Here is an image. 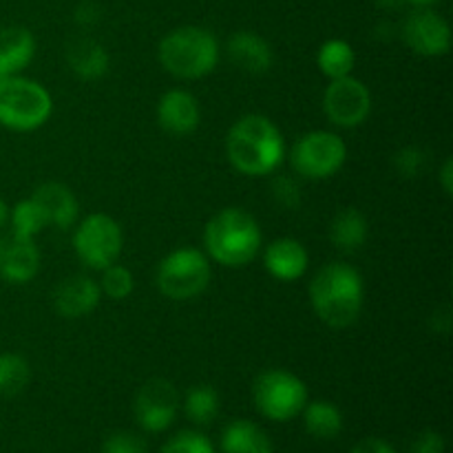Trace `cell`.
<instances>
[{
  "label": "cell",
  "mask_w": 453,
  "mask_h": 453,
  "mask_svg": "<svg viewBox=\"0 0 453 453\" xmlns=\"http://www.w3.org/2000/svg\"><path fill=\"white\" fill-rule=\"evenodd\" d=\"M226 155L234 171L242 175L264 177L281 166L286 157V140L273 119L259 113H248L230 127Z\"/></svg>",
  "instance_id": "obj_1"
},
{
  "label": "cell",
  "mask_w": 453,
  "mask_h": 453,
  "mask_svg": "<svg viewBox=\"0 0 453 453\" xmlns=\"http://www.w3.org/2000/svg\"><path fill=\"white\" fill-rule=\"evenodd\" d=\"M310 303L327 327L345 330L354 326L365 303L361 273L345 261L326 264L310 281Z\"/></svg>",
  "instance_id": "obj_2"
},
{
  "label": "cell",
  "mask_w": 453,
  "mask_h": 453,
  "mask_svg": "<svg viewBox=\"0 0 453 453\" xmlns=\"http://www.w3.org/2000/svg\"><path fill=\"white\" fill-rule=\"evenodd\" d=\"M264 243L259 221L243 208H224L203 228L208 259L226 268H243L257 259Z\"/></svg>",
  "instance_id": "obj_3"
},
{
  "label": "cell",
  "mask_w": 453,
  "mask_h": 453,
  "mask_svg": "<svg viewBox=\"0 0 453 453\" xmlns=\"http://www.w3.org/2000/svg\"><path fill=\"white\" fill-rule=\"evenodd\" d=\"M159 65L177 80H199L212 73L219 62V42L203 27H180L162 38Z\"/></svg>",
  "instance_id": "obj_4"
},
{
  "label": "cell",
  "mask_w": 453,
  "mask_h": 453,
  "mask_svg": "<svg viewBox=\"0 0 453 453\" xmlns=\"http://www.w3.org/2000/svg\"><path fill=\"white\" fill-rule=\"evenodd\" d=\"M51 93L40 82L22 75H7L0 82V124L9 131L31 133L49 122Z\"/></svg>",
  "instance_id": "obj_5"
},
{
  "label": "cell",
  "mask_w": 453,
  "mask_h": 453,
  "mask_svg": "<svg viewBox=\"0 0 453 453\" xmlns=\"http://www.w3.org/2000/svg\"><path fill=\"white\" fill-rule=\"evenodd\" d=\"M211 259L199 248H177L157 265V288L166 299L190 301L211 286Z\"/></svg>",
  "instance_id": "obj_6"
},
{
  "label": "cell",
  "mask_w": 453,
  "mask_h": 453,
  "mask_svg": "<svg viewBox=\"0 0 453 453\" xmlns=\"http://www.w3.org/2000/svg\"><path fill=\"white\" fill-rule=\"evenodd\" d=\"M255 407L270 420L288 423L303 411L308 403V388L296 374L288 370H265L252 383Z\"/></svg>",
  "instance_id": "obj_7"
},
{
  "label": "cell",
  "mask_w": 453,
  "mask_h": 453,
  "mask_svg": "<svg viewBox=\"0 0 453 453\" xmlns=\"http://www.w3.org/2000/svg\"><path fill=\"white\" fill-rule=\"evenodd\" d=\"M348 162L343 137L332 131H310L295 142L290 150L292 171L305 180H330Z\"/></svg>",
  "instance_id": "obj_8"
},
{
  "label": "cell",
  "mask_w": 453,
  "mask_h": 453,
  "mask_svg": "<svg viewBox=\"0 0 453 453\" xmlns=\"http://www.w3.org/2000/svg\"><path fill=\"white\" fill-rule=\"evenodd\" d=\"M124 234L118 221L104 212H93L75 224L73 250L91 270H104L122 255Z\"/></svg>",
  "instance_id": "obj_9"
},
{
  "label": "cell",
  "mask_w": 453,
  "mask_h": 453,
  "mask_svg": "<svg viewBox=\"0 0 453 453\" xmlns=\"http://www.w3.org/2000/svg\"><path fill=\"white\" fill-rule=\"evenodd\" d=\"M323 113L334 127L357 128L367 122L372 113V93L354 75L330 80L323 91Z\"/></svg>",
  "instance_id": "obj_10"
},
{
  "label": "cell",
  "mask_w": 453,
  "mask_h": 453,
  "mask_svg": "<svg viewBox=\"0 0 453 453\" xmlns=\"http://www.w3.org/2000/svg\"><path fill=\"white\" fill-rule=\"evenodd\" d=\"M180 394L166 379H153L140 388L133 401V414L144 432L159 434L175 423Z\"/></svg>",
  "instance_id": "obj_11"
},
{
  "label": "cell",
  "mask_w": 453,
  "mask_h": 453,
  "mask_svg": "<svg viewBox=\"0 0 453 453\" xmlns=\"http://www.w3.org/2000/svg\"><path fill=\"white\" fill-rule=\"evenodd\" d=\"M403 40L423 58H441L451 49L449 22L432 7H416L403 22Z\"/></svg>",
  "instance_id": "obj_12"
},
{
  "label": "cell",
  "mask_w": 453,
  "mask_h": 453,
  "mask_svg": "<svg viewBox=\"0 0 453 453\" xmlns=\"http://www.w3.org/2000/svg\"><path fill=\"white\" fill-rule=\"evenodd\" d=\"M40 270V252L34 239L9 233L0 237V279L13 286L34 281Z\"/></svg>",
  "instance_id": "obj_13"
},
{
  "label": "cell",
  "mask_w": 453,
  "mask_h": 453,
  "mask_svg": "<svg viewBox=\"0 0 453 453\" xmlns=\"http://www.w3.org/2000/svg\"><path fill=\"white\" fill-rule=\"evenodd\" d=\"M202 109L197 97L186 88H171L157 102V122L168 135L186 137L197 131Z\"/></svg>",
  "instance_id": "obj_14"
},
{
  "label": "cell",
  "mask_w": 453,
  "mask_h": 453,
  "mask_svg": "<svg viewBox=\"0 0 453 453\" xmlns=\"http://www.w3.org/2000/svg\"><path fill=\"white\" fill-rule=\"evenodd\" d=\"M100 283L84 274H73L58 283L53 292V308L65 319L88 317L100 305Z\"/></svg>",
  "instance_id": "obj_15"
},
{
  "label": "cell",
  "mask_w": 453,
  "mask_h": 453,
  "mask_svg": "<svg viewBox=\"0 0 453 453\" xmlns=\"http://www.w3.org/2000/svg\"><path fill=\"white\" fill-rule=\"evenodd\" d=\"M264 265L273 279L292 283L308 273L310 255L299 239L279 237L265 246Z\"/></svg>",
  "instance_id": "obj_16"
},
{
  "label": "cell",
  "mask_w": 453,
  "mask_h": 453,
  "mask_svg": "<svg viewBox=\"0 0 453 453\" xmlns=\"http://www.w3.org/2000/svg\"><path fill=\"white\" fill-rule=\"evenodd\" d=\"M226 53L237 69L250 75L265 73L274 62L273 47L252 31H237V34L230 35L228 42H226Z\"/></svg>",
  "instance_id": "obj_17"
},
{
  "label": "cell",
  "mask_w": 453,
  "mask_h": 453,
  "mask_svg": "<svg viewBox=\"0 0 453 453\" xmlns=\"http://www.w3.org/2000/svg\"><path fill=\"white\" fill-rule=\"evenodd\" d=\"M31 197L40 203L47 221L56 228L66 230L78 224L80 203L69 186L60 181H47V184H40Z\"/></svg>",
  "instance_id": "obj_18"
},
{
  "label": "cell",
  "mask_w": 453,
  "mask_h": 453,
  "mask_svg": "<svg viewBox=\"0 0 453 453\" xmlns=\"http://www.w3.org/2000/svg\"><path fill=\"white\" fill-rule=\"evenodd\" d=\"M65 60L69 69L73 71L75 78L87 80H100L109 71V53L102 47L97 40L93 38H73L65 49Z\"/></svg>",
  "instance_id": "obj_19"
},
{
  "label": "cell",
  "mask_w": 453,
  "mask_h": 453,
  "mask_svg": "<svg viewBox=\"0 0 453 453\" xmlns=\"http://www.w3.org/2000/svg\"><path fill=\"white\" fill-rule=\"evenodd\" d=\"M35 56L34 34L25 27H7L0 31V73L20 75Z\"/></svg>",
  "instance_id": "obj_20"
},
{
  "label": "cell",
  "mask_w": 453,
  "mask_h": 453,
  "mask_svg": "<svg viewBox=\"0 0 453 453\" xmlns=\"http://www.w3.org/2000/svg\"><path fill=\"white\" fill-rule=\"evenodd\" d=\"M327 234H330V242L336 250L352 255V252L361 250L365 246L370 224H367V217L358 208H343V211L332 217Z\"/></svg>",
  "instance_id": "obj_21"
},
{
  "label": "cell",
  "mask_w": 453,
  "mask_h": 453,
  "mask_svg": "<svg viewBox=\"0 0 453 453\" xmlns=\"http://www.w3.org/2000/svg\"><path fill=\"white\" fill-rule=\"evenodd\" d=\"M224 453H274L268 434L252 420H233L221 434Z\"/></svg>",
  "instance_id": "obj_22"
},
{
  "label": "cell",
  "mask_w": 453,
  "mask_h": 453,
  "mask_svg": "<svg viewBox=\"0 0 453 453\" xmlns=\"http://www.w3.org/2000/svg\"><path fill=\"white\" fill-rule=\"evenodd\" d=\"M301 414H303L305 432L321 441H332L343 429V414L330 401H308Z\"/></svg>",
  "instance_id": "obj_23"
},
{
  "label": "cell",
  "mask_w": 453,
  "mask_h": 453,
  "mask_svg": "<svg viewBox=\"0 0 453 453\" xmlns=\"http://www.w3.org/2000/svg\"><path fill=\"white\" fill-rule=\"evenodd\" d=\"M354 65H357V53L348 40L332 38L319 47L317 66L327 80H339L345 75H352Z\"/></svg>",
  "instance_id": "obj_24"
},
{
  "label": "cell",
  "mask_w": 453,
  "mask_h": 453,
  "mask_svg": "<svg viewBox=\"0 0 453 453\" xmlns=\"http://www.w3.org/2000/svg\"><path fill=\"white\" fill-rule=\"evenodd\" d=\"M219 394L211 385H195L193 389H188L184 398V414L190 423L199 425H211L212 420L219 416Z\"/></svg>",
  "instance_id": "obj_25"
},
{
  "label": "cell",
  "mask_w": 453,
  "mask_h": 453,
  "mask_svg": "<svg viewBox=\"0 0 453 453\" xmlns=\"http://www.w3.org/2000/svg\"><path fill=\"white\" fill-rule=\"evenodd\" d=\"M9 221H12V233L25 239H34L35 234H40L49 226L44 211L34 197L18 202L9 211Z\"/></svg>",
  "instance_id": "obj_26"
},
{
  "label": "cell",
  "mask_w": 453,
  "mask_h": 453,
  "mask_svg": "<svg viewBox=\"0 0 453 453\" xmlns=\"http://www.w3.org/2000/svg\"><path fill=\"white\" fill-rule=\"evenodd\" d=\"M31 367L18 354H0V396H16L29 385Z\"/></svg>",
  "instance_id": "obj_27"
},
{
  "label": "cell",
  "mask_w": 453,
  "mask_h": 453,
  "mask_svg": "<svg viewBox=\"0 0 453 453\" xmlns=\"http://www.w3.org/2000/svg\"><path fill=\"white\" fill-rule=\"evenodd\" d=\"M100 290L102 295L109 296L113 301H124L133 295L135 290V277H133L131 270L127 265H119L118 261L111 265H106L104 270H100Z\"/></svg>",
  "instance_id": "obj_28"
},
{
  "label": "cell",
  "mask_w": 453,
  "mask_h": 453,
  "mask_svg": "<svg viewBox=\"0 0 453 453\" xmlns=\"http://www.w3.org/2000/svg\"><path fill=\"white\" fill-rule=\"evenodd\" d=\"M427 162V153L420 146H405V149H401L394 155V171L401 177H405V180H416V177L425 173Z\"/></svg>",
  "instance_id": "obj_29"
},
{
  "label": "cell",
  "mask_w": 453,
  "mask_h": 453,
  "mask_svg": "<svg viewBox=\"0 0 453 453\" xmlns=\"http://www.w3.org/2000/svg\"><path fill=\"white\" fill-rule=\"evenodd\" d=\"M159 453H215V447L202 432L184 429V432L175 434Z\"/></svg>",
  "instance_id": "obj_30"
},
{
  "label": "cell",
  "mask_w": 453,
  "mask_h": 453,
  "mask_svg": "<svg viewBox=\"0 0 453 453\" xmlns=\"http://www.w3.org/2000/svg\"><path fill=\"white\" fill-rule=\"evenodd\" d=\"M270 190H273L274 203L286 211H296L301 206V186L295 177L277 175L270 184Z\"/></svg>",
  "instance_id": "obj_31"
},
{
  "label": "cell",
  "mask_w": 453,
  "mask_h": 453,
  "mask_svg": "<svg viewBox=\"0 0 453 453\" xmlns=\"http://www.w3.org/2000/svg\"><path fill=\"white\" fill-rule=\"evenodd\" d=\"M146 441L131 432H115L102 445V453H146Z\"/></svg>",
  "instance_id": "obj_32"
},
{
  "label": "cell",
  "mask_w": 453,
  "mask_h": 453,
  "mask_svg": "<svg viewBox=\"0 0 453 453\" xmlns=\"http://www.w3.org/2000/svg\"><path fill=\"white\" fill-rule=\"evenodd\" d=\"M411 453H445V438L438 432H427L418 434L411 442Z\"/></svg>",
  "instance_id": "obj_33"
},
{
  "label": "cell",
  "mask_w": 453,
  "mask_h": 453,
  "mask_svg": "<svg viewBox=\"0 0 453 453\" xmlns=\"http://www.w3.org/2000/svg\"><path fill=\"white\" fill-rule=\"evenodd\" d=\"M349 453H396V449L388 441H380V438H365Z\"/></svg>",
  "instance_id": "obj_34"
},
{
  "label": "cell",
  "mask_w": 453,
  "mask_h": 453,
  "mask_svg": "<svg viewBox=\"0 0 453 453\" xmlns=\"http://www.w3.org/2000/svg\"><path fill=\"white\" fill-rule=\"evenodd\" d=\"M100 16H102L100 9H97L93 3H82L78 9H75V22H78V25H84V27L96 25V22L100 20Z\"/></svg>",
  "instance_id": "obj_35"
},
{
  "label": "cell",
  "mask_w": 453,
  "mask_h": 453,
  "mask_svg": "<svg viewBox=\"0 0 453 453\" xmlns=\"http://www.w3.org/2000/svg\"><path fill=\"white\" fill-rule=\"evenodd\" d=\"M441 186L447 195L453 193V159L447 157L441 168Z\"/></svg>",
  "instance_id": "obj_36"
},
{
  "label": "cell",
  "mask_w": 453,
  "mask_h": 453,
  "mask_svg": "<svg viewBox=\"0 0 453 453\" xmlns=\"http://www.w3.org/2000/svg\"><path fill=\"white\" fill-rule=\"evenodd\" d=\"M376 4H379L380 9H389V12H392V9H401L403 4H407V0H374Z\"/></svg>",
  "instance_id": "obj_37"
},
{
  "label": "cell",
  "mask_w": 453,
  "mask_h": 453,
  "mask_svg": "<svg viewBox=\"0 0 453 453\" xmlns=\"http://www.w3.org/2000/svg\"><path fill=\"white\" fill-rule=\"evenodd\" d=\"M7 221H9V206L3 202V199H0V228H3Z\"/></svg>",
  "instance_id": "obj_38"
},
{
  "label": "cell",
  "mask_w": 453,
  "mask_h": 453,
  "mask_svg": "<svg viewBox=\"0 0 453 453\" xmlns=\"http://www.w3.org/2000/svg\"><path fill=\"white\" fill-rule=\"evenodd\" d=\"M410 4H414V7H434L436 3H441V0H407Z\"/></svg>",
  "instance_id": "obj_39"
},
{
  "label": "cell",
  "mask_w": 453,
  "mask_h": 453,
  "mask_svg": "<svg viewBox=\"0 0 453 453\" xmlns=\"http://www.w3.org/2000/svg\"><path fill=\"white\" fill-rule=\"evenodd\" d=\"M4 78H7V75H3V73H0V82H3V80H4Z\"/></svg>",
  "instance_id": "obj_40"
}]
</instances>
